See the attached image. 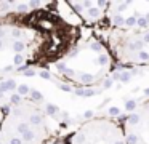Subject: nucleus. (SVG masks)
Listing matches in <instances>:
<instances>
[{"label":"nucleus","mask_w":149,"mask_h":144,"mask_svg":"<svg viewBox=\"0 0 149 144\" xmlns=\"http://www.w3.org/2000/svg\"><path fill=\"white\" fill-rule=\"evenodd\" d=\"M0 144H8V143H5V141H2V139H0Z\"/></svg>","instance_id":"10"},{"label":"nucleus","mask_w":149,"mask_h":144,"mask_svg":"<svg viewBox=\"0 0 149 144\" xmlns=\"http://www.w3.org/2000/svg\"><path fill=\"white\" fill-rule=\"evenodd\" d=\"M106 19L114 31H146L149 29V2H109Z\"/></svg>","instance_id":"4"},{"label":"nucleus","mask_w":149,"mask_h":144,"mask_svg":"<svg viewBox=\"0 0 149 144\" xmlns=\"http://www.w3.org/2000/svg\"><path fill=\"white\" fill-rule=\"evenodd\" d=\"M120 127L127 144H149V99L133 109Z\"/></svg>","instance_id":"6"},{"label":"nucleus","mask_w":149,"mask_h":144,"mask_svg":"<svg viewBox=\"0 0 149 144\" xmlns=\"http://www.w3.org/2000/svg\"><path fill=\"white\" fill-rule=\"evenodd\" d=\"M109 45L116 59L120 63L149 66V29L141 32L112 31Z\"/></svg>","instance_id":"3"},{"label":"nucleus","mask_w":149,"mask_h":144,"mask_svg":"<svg viewBox=\"0 0 149 144\" xmlns=\"http://www.w3.org/2000/svg\"><path fill=\"white\" fill-rule=\"evenodd\" d=\"M68 144H127L122 127L111 118H91L69 136Z\"/></svg>","instance_id":"5"},{"label":"nucleus","mask_w":149,"mask_h":144,"mask_svg":"<svg viewBox=\"0 0 149 144\" xmlns=\"http://www.w3.org/2000/svg\"><path fill=\"white\" fill-rule=\"evenodd\" d=\"M3 6L7 10L0 13V77L58 61L79 37L74 26L47 8L13 11L11 2H3Z\"/></svg>","instance_id":"1"},{"label":"nucleus","mask_w":149,"mask_h":144,"mask_svg":"<svg viewBox=\"0 0 149 144\" xmlns=\"http://www.w3.org/2000/svg\"><path fill=\"white\" fill-rule=\"evenodd\" d=\"M47 144H61V143H52V141H48ZM66 144H68V143H66Z\"/></svg>","instance_id":"9"},{"label":"nucleus","mask_w":149,"mask_h":144,"mask_svg":"<svg viewBox=\"0 0 149 144\" xmlns=\"http://www.w3.org/2000/svg\"><path fill=\"white\" fill-rule=\"evenodd\" d=\"M0 139L8 144H47L50 128L45 112L27 99L10 104L0 123Z\"/></svg>","instance_id":"2"},{"label":"nucleus","mask_w":149,"mask_h":144,"mask_svg":"<svg viewBox=\"0 0 149 144\" xmlns=\"http://www.w3.org/2000/svg\"><path fill=\"white\" fill-rule=\"evenodd\" d=\"M3 112H5V104H3L2 96H0V123H2V118H3Z\"/></svg>","instance_id":"8"},{"label":"nucleus","mask_w":149,"mask_h":144,"mask_svg":"<svg viewBox=\"0 0 149 144\" xmlns=\"http://www.w3.org/2000/svg\"><path fill=\"white\" fill-rule=\"evenodd\" d=\"M74 13L87 24H93V22H100L101 19L106 18L107 5L109 2H103V0H87V2H69L68 3Z\"/></svg>","instance_id":"7"}]
</instances>
